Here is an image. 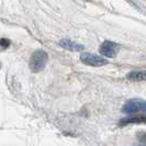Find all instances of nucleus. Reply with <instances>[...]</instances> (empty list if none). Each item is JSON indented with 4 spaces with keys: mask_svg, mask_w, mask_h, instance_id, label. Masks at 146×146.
<instances>
[{
    "mask_svg": "<svg viewBox=\"0 0 146 146\" xmlns=\"http://www.w3.org/2000/svg\"><path fill=\"white\" fill-rule=\"evenodd\" d=\"M47 59L48 57H47L46 52L42 51V50H37L32 54V56L30 58V69L33 73H38V72L43 70L47 63Z\"/></svg>",
    "mask_w": 146,
    "mask_h": 146,
    "instance_id": "f257e3e1",
    "label": "nucleus"
},
{
    "mask_svg": "<svg viewBox=\"0 0 146 146\" xmlns=\"http://www.w3.org/2000/svg\"><path fill=\"white\" fill-rule=\"evenodd\" d=\"M122 111L127 114H133V113H144L146 115V101L142 100H130L123 106Z\"/></svg>",
    "mask_w": 146,
    "mask_h": 146,
    "instance_id": "f03ea898",
    "label": "nucleus"
},
{
    "mask_svg": "<svg viewBox=\"0 0 146 146\" xmlns=\"http://www.w3.org/2000/svg\"><path fill=\"white\" fill-rule=\"evenodd\" d=\"M80 60L89 66H95V67H99V66H103L108 64L107 59L102 58L101 56H98L95 54H89V53H85L80 56Z\"/></svg>",
    "mask_w": 146,
    "mask_h": 146,
    "instance_id": "7ed1b4c3",
    "label": "nucleus"
},
{
    "mask_svg": "<svg viewBox=\"0 0 146 146\" xmlns=\"http://www.w3.org/2000/svg\"><path fill=\"white\" fill-rule=\"evenodd\" d=\"M117 50H119V45L117 44L107 41V42H104L101 45L100 53L102 54L103 56H107V57H114L117 55Z\"/></svg>",
    "mask_w": 146,
    "mask_h": 146,
    "instance_id": "20e7f679",
    "label": "nucleus"
},
{
    "mask_svg": "<svg viewBox=\"0 0 146 146\" xmlns=\"http://www.w3.org/2000/svg\"><path fill=\"white\" fill-rule=\"evenodd\" d=\"M59 45L62 47H64L66 50H69V51H81L84 50V45H80V44H77L75 42H72L70 40H62L59 42Z\"/></svg>",
    "mask_w": 146,
    "mask_h": 146,
    "instance_id": "39448f33",
    "label": "nucleus"
},
{
    "mask_svg": "<svg viewBox=\"0 0 146 146\" xmlns=\"http://www.w3.org/2000/svg\"><path fill=\"white\" fill-rule=\"evenodd\" d=\"M127 78L133 81H144V80H146V70L130 73L129 76H127Z\"/></svg>",
    "mask_w": 146,
    "mask_h": 146,
    "instance_id": "423d86ee",
    "label": "nucleus"
},
{
    "mask_svg": "<svg viewBox=\"0 0 146 146\" xmlns=\"http://www.w3.org/2000/svg\"><path fill=\"white\" fill-rule=\"evenodd\" d=\"M129 123H146V117H130V119H123L120 124H129Z\"/></svg>",
    "mask_w": 146,
    "mask_h": 146,
    "instance_id": "0eeeda50",
    "label": "nucleus"
},
{
    "mask_svg": "<svg viewBox=\"0 0 146 146\" xmlns=\"http://www.w3.org/2000/svg\"><path fill=\"white\" fill-rule=\"evenodd\" d=\"M10 45V41L7 38H0V46L2 47H8Z\"/></svg>",
    "mask_w": 146,
    "mask_h": 146,
    "instance_id": "6e6552de",
    "label": "nucleus"
},
{
    "mask_svg": "<svg viewBox=\"0 0 146 146\" xmlns=\"http://www.w3.org/2000/svg\"><path fill=\"white\" fill-rule=\"evenodd\" d=\"M139 142H142L143 144H145L146 145V132H144V133H139Z\"/></svg>",
    "mask_w": 146,
    "mask_h": 146,
    "instance_id": "1a4fd4ad",
    "label": "nucleus"
},
{
    "mask_svg": "<svg viewBox=\"0 0 146 146\" xmlns=\"http://www.w3.org/2000/svg\"><path fill=\"white\" fill-rule=\"evenodd\" d=\"M139 146H146L145 144H143V145H139Z\"/></svg>",
    "mask_w": 146,
    "mask_h": 146,
    "instance_id": "9d476101",
    "label": "nucleus"
}]
</instances>
